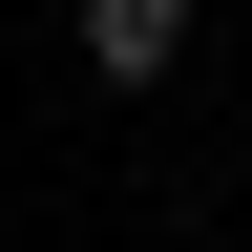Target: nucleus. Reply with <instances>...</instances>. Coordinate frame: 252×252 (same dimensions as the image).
<instances>
[{"label": "nucleus", "instance_id": "f257e3e1", "mask_svg": "<svg viewBox=\"0 0 252 252\" xmlns=\"http://www.w3.org/2000/svg\"><path fill=\"white\" fill-rule=\"evenodd\" d=\"M84 63H105V84H168L189 63V0H84Z\"/></svg>", "mask_w": 252, "mask_h": 252}]
</instances>
